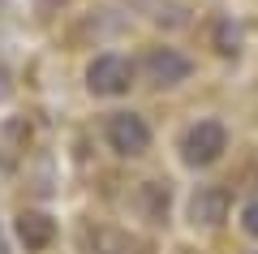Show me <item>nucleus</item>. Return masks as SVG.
I'll return each instance as SVG.
<instances>
[{"label":"nucleus","instance_id":"1","mask_svg":"<svg viewBox=\"0 0 258 254\" xmlns=\"http://www.w3.org/2000/svg\"><path fill=\"white\" fill-rule=\"evenodd\" d=\"M181 151H185V164L207 168V164H215L224 151H228V129H224L220 121H198V125H189Z\"/></svg>","mask_w":258,"mask_h":254},{"label":"nucleus","instance_id":"2","mask_svg":"<svg viewBox=\"0 0 258 254\" xmlns=\"http://www.w3.org/2000/svg\"><path fill=\"white\" fill-rule=\"evenodd\" d=\"M86 86H91L95 95H125L129 86H134V65L125 61V56L116 52H103L91 61V69H86Z\"/></svg>","mask_w":258,"mask_h":254},{"label":"nucleus","instance_id":"3","mask_svg":"<svg viewBox=\"0 0 258 254\" xmlns=\"http://www.w3.org/2000/svg\"><path fill=\"white\" fill-rule=\"evenodd\" d=\"M108 142H112L116 155L134 160V155H142L151 146V125L138 117V112H116V117L108 121Z\"/></svg>","mask_w":258,"mask_h":254},{"label":"nucleus","instance_id":"4","mask_svg":"<svg viewBox=\"0 0 258 254\" xmlns=\"http://www.w3.org/2000/svg\"><path fill=\"white\" fill-rule=\"evenodd\" d=\"M142 69H147V82L151 86H176V82L189 78V56H181L176 47H151L147 61H142Z\"/></svg>","mask_w":258,"mask_h":254},{"label":"nucleus","instance_id":"5","mask_svg":"<svg viewBox=\"0 0 258 254\" xmlns=\"http://www.w3.org/2000/svg\"><path fill=\"white\" fill-rule=\"evenodd\" d=\"M228 207H232V198H228L224 185H198V194L189 198V220H194V224L215 228L224 216H228Z\"/></svg>","mask_w":258,"mask_h":254},{"label":"nucleus","instance_id":"6","mask_svg":"<svg viewBox=\"0 0 258 254\" xmlns=\"http://www.w3.org/2000/svg\"><path fill=\"white\" fill-rule=\"evenodd\" d=\"M13 233H18V241L26 245V250H47L56 237V224L52 216H43V211H22L18 224H13Z\"/></svg>","mask_w":258,"mask_h":254},{"label":"nucleus","instance_id":"7","mask_svg":"<svg viewBox=\"0 0 258 254\" xmlns=\"http://www.w3.org/2000/svg\"><path fill=\"white\" fill-rule=\"evenodd\" d=\"M241 228H245V233H249V237H258V198H254V202H249V207H245V211H241Z\"/></svg>","mask_w":258,"mask_h":254},{"label":"nucleus","instance_id":"8","mask_svg":"<svg viewBox=\"0 0 258 254\" xmlns=\"http://www.w3.org/2000/svg\"><path fill=\"white\" fill-rule=\"evenodd\" d=\"M220 52H237V30H228V26H220Z\"/></svg>","mask_w":258,"mask_h":254}]
</instances>
